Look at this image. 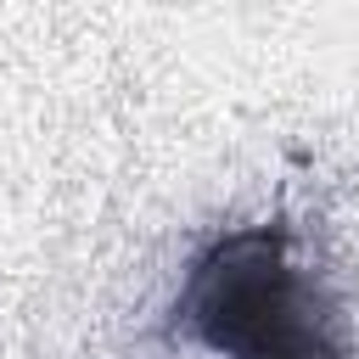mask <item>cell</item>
<instances>
[{
    "label": "cell",
    "mask_w": 359,
    "mask_h": 359,
    "mask_svg": "<svg viewBox=\"0 0 359 359\" xmlns=\"http://www.w3.org/2000/svg\"><path fill=\"white\" fill-rule=\"evenodd\" d=\"M174 325L219 359H348L280 224L219 230L185 264Z\"/></svg>",
    "instance_id": "6da1fadb"
}]
</instances>
